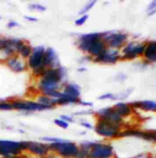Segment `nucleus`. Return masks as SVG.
I'll return each mask as SVG.
<instances>
[{
	"mask_svg": "<svg viewBox=\"0 0 156 158\" xmlns=\"http://www.w3.org/2000/svg\"><path fill=\"white\" fill-rule=\"evenodd\" d=\"M126 76L125 75L124 73H120L117 75L116 78V80H118V81H120V82H123L124 81V80H126Z\"/></svg>",
	"mask_w": 156,
	"mask_h": 158,
	"instance_id": "obj_32",
	"label": "nucleus"
},
{
	"mask_svg": "<svg viewBox=\"0 0 156 158\" xmlns=\"http://www.w3.org/2000/svg\"><path fill=\"white\" fill-rule=\"evenodd\" d=\"M113 155V148L109 144L95 143L90 150L87 158H110Z\"/></svg>",
	"mask_w": 156,
	"mask_h": 158,
	"instance_id": "obj_7",
	"label": "nucleus"
},
{
	"mask_svg": "<svg viewBox=\"0 0 156 158\" xmlns=\"http://www.w3.org/2000/svg\"><path fill=\"white\" fill-rule=\"evenodd\" d=\"M45 48L43 46L36 47L32 50V53L27 60V65L33 71L34 75L41 77L46 68L44 65Z\"/></svg>",
	"mask_w": 156,
	"mask_h": 158,
	"instance_id": "obj_1",
	"label": "nucleus"
},
{
	"mask_svg": "<svg viewBox=\"0 0 156 158\" xmlns=\"http://www.w3.org/2000/svg\"><path fill=\"white\" fill-rule=\"evenodd\" d=\"M54 122L56 125L64 128V129H67L69 126V123H67L65 121L62 120V119H55V120L54 121Z\"/></svg>",
	"mask_w": 156,
	"mask_h": 158,
	"instance_id": "obj_28",
	"label": "nucleus"
},
{
	"mask_svg": "<svg viewBox=\"0 0 156 158\" xmlns=\"http://www.w3.org/2000/svg\"><path fill=\"white\" fill-rule=\"evenodd\" d=\"M50 151L55 153L62 158H75L79 151L78 145L69 141L52 143L49 144Z\"/></svg>",
	"mask_w": 156,
	"mask_h": 158,
	"instance_id": "obj_3",
	"label": "nucleus"
},
{
	"mask_svg": "<svg viewBox=\"0 0 156 158\" xmlns=\"http://www.w3.org/2000/svg\"><path fill=\"white\" fill-rule=\"evenodd\" d=\"M95 4H96V1L89 2H88L87 4L85 5L84 7H83V9H82L79 12V15H86V12H88L89 11H91V9L94 7Z\"/></svg>",
	"mask_w": 156,
	"mask_h": 158,
	"instance_id": "obj_24",
	"label": "nucleus"
},
{
	"mask_svg": "<svg viewBox=\"0 0 156 158\" xmlns=\"http://www.w3.org/2000/svg\"><path fill=\"white\" fill-rule=\"evenodd\" d=\"M114 97H115V96H114L113 94H112V93H106V94H103V95H102V96H99V97H98V99H99V100H105V99H114Z\"/></svg>",
	"mask_w": 156,
	"mask_h": 158,
	"instance_id": "obj_30",
	"label": "nucleus"
},
{
	"mask_svg": "<svg viewBox=\"0 0 156 158\" xmlns=\"http://www.w3.org/2000/svg\"><path fill=\"white\" fill-rule=\"evenodd\" d=\"M28 141H3L0 140V156L2 158H12L14 156H19L22 151L27 150Z\"/></svg>",
	"mask_w": 156,
	"mask_h": 158,
	"instance_id": "obj_2",
	"label": "nucleus"
},
{
	"mask_svg": "<svg viewBox=\"0 0 156 158\" xmlns=\"http://www.w3.org/2000/svg\"><path fill=\"white\" fill-rule=\"evenodd\" d=\"M96 115L97 117V119L107 121V122H110L119 127L122 126V123L123 122V118L116 113L113 107L104 108V109H99L96 112Z\"/></svg>",
	"mask_w": 156,
	"mask_h": 158,
	"instance_id": "obj_6",
	"label": "nucleus"
},
{
	"mask_svg": "<svg viewBox=\"0 0 156 158\" xmlns=\"http://www.w3.org/2000/svg\"><path fill=\"white\" fill-rule=\"evenodd\" d=\"M153 141H156V133L154 132V137H153Z\"/></svg>",
	"mask_w": 156,
	"mask_h": 158,
	"instance_id": "obj_40",
	"label": "nucleus"
},
{
	"mask_svg": "<svg viewBox=\"0 0 156 158\" xmlns=\"http://www.w3.org/2000/svg\"><path fill=\"white\" fill-rule=\"evenodd\" d=\"M132 108L141 109L145 111H152L156 112V102L152 101H143V102H136L130 104Z\"/></svg>",
	"mask_w": 156,
	"mask_h": 158,
	"instance_id": "obj_19",
	"label": "nucleus"
},
{
	"mask_svg": "<svg viewBox=\"0 0 156 158\" xmlns=\"http://www.w3.org/2000/svg\"><path fill=\"white\" fill-rule=\"evenodd\" d=\"M64 74V71L61 67L56 69H47L44 72V73L41 75V78L46 79V80H51V81L55 82L57 83H61V82L62 81Z\"/></svg>",
	"mask_w": 156,
	"mask_h": 158,
	"instance_id": "obj_17",
	"label": "nucleus"
},
{
	"mask_svg": "<svg viewBox=\"0 0 156 158\" xmlns=\"http://www.w3.org/2000/svg\"><path fill=\"white\" fill-rule=\"evenodd\" d=\"M62 93L66 95H68V96H73V97L79 98L80 95V87L78 85L69 83V84L65 85L64 88V91Z\"/></svg>",
	"mask_w": 156,
	"mask_h": 158,
	"instance_id": "obj_21",
	"label": "nucleus"
},
{
	"mask_svg": "<svg viewBox=\"0 0 156 158\" xmlns=\"http://www.w3.org/2000/svg\"><path fill=\"white\" fill-rule=\"evenodd\" d=\"M17 26H19V24H18V22H15V21H11V22H9L7 25V27L9 28H15V27Z\"/></svg>",
	"mask_w": 156,
	"mask_h": 158,
	"instance_id": "obj_34",
	"label": "nucleus"
},
{
	"mask_svg": "<svg viewBox=\"0 0 156 158\" xmlns=\"http://www.w3.org/2000/svg\"><path fill=\"white\" fill-rule=\"evenodd\" d=\"M103 35L104 33H96V32L82 35L78 40V48L83 52L86 53L90 45L95 41L102 40Z\"/></svg>",
	"mask_w": 156,
	"mask_h": 158,
	"instance_id": "obj_11",
	"label": "nucleus"
},
{
	"mask_svg": "<svg viewBox=\"0 0 156 158\" xmlns=\"http://www.w3.org/2000/svg\"><path fill=\"white\" fill-rule=\"evenodd\" d=\"M13 109V107L12 106V103L6 101H0V110H12Z\"/></svg>",
	"mask_w": 156,
	"mask_h": 158,
	"instance_id": "obj_25",
	"label": "nucleus"
},
{
	"mask_svg": "<svg viewBox=\"0 0 156 158\" xmlns=\"http://www.w3.org/2000/svg\"><path fill=\"white\" fill-rule=\"evenodd\" d=\"M107 48V44L104 42L103 40H99L90 45L86 53L89 54V56L93 57V59H94L103 54Z\"/></svg>",
	"mask_w": 156,
	"mask_h": 158,
	"instance_id": "obj_16",
	"label": "nucleus"
},
{
	"mask_svg": "<svg viewBox=\"0 0 156 158\" xmlns=\"http://www.w3.org/2000/svg\"><path fill=\"white\" fill-rule=\"evenodd\" d=\"M32 50H33V48H32L31 45L28 44H25V45H24L23 48H22V50H21L19 54L21 56V57L23 58L24 60L28 59L30 56H31Z\"/></svg>",
	"mask_w": 156,
	"mask_h": 158,
	"instance_id": "obj_23",
	"label": "nucleus"
},
{
	"mask_svg": "<svg viewBox=\"0 0 156 158\" xmlns=\"http://www.w3.org/2000/svg\"><path fill=\"white\" fill-rule=\"evenodd\" d=\"M25 19L26 20L29 21V22H37L38 19L35 17H32V16H25Z\"/></svg>",
	"mask_w": 156,
	"mask_h": 158,
	"instance_id": "obj_37",
	"label": "nucleus"
},
{
	"mask_svg": "<svg viewBox=\"0 0 156 158\" xmlns=\"http://www.w3.org/2000/svg\"><path fill=\"white\" fill-rule=\"evenodd\" d=\"M156 10V1H153L151 2L148 6V12H151V11Z\"/></svg>",
	"mask_w": 156,
	"mask_h": 158,
	"instance_id": "obj_31",
	"label": "nucleus"
},
{
	"mask_svg": "<svg viewBox=\"0 0 156 158\" xmlns=\"http://www.w3.org/2000/svg\"><path fill=\"white\" fill-rule=\"evenodd\" d=\"M145 44L130 42L125 45L123 48V55H121V60H133L138 56L144 53Z\"/></svg>",
	"mask_w": 156,
	"mask_h": 158,
	"instance_id": "obj_9",
	"label": "nucleus"
},
{
	"mask_svg": "<svg viewBox=\"0 0 156 158\" xmlns=\"http://www.w3.org/2000/svg\"><path fill=\"white\" fill-rule=\"evenodd\" d=\"M1 19H2V17H0V20H1Z\"/></svg>",
	"mask_w": 156,
	"mask_h": 158,
	"instance_id": "obj_41",
	"label": "nucleus"
},
{
	"mask_svg": "<svg viewBox=\"0 0 156 158\" xmlns=\"http://www.w3.org/2000/svg\"><path fill=\"white\" fill-rule=\"evenodd\" d=\"M27 150L30 153L35 156L42 158L45 157L50 153L49 144H42V143L34 142V141H29L28 142Z\"/></svg>",
	"mask_w": 156,
	"mask_h": 158,
	"instance_id": "obj_12",
	"label": "nucleus"
},
{
	"mask_svg": "<svg viewBox=\"0 0 156 158\" xmlns=\"http://www.w3.org/2000/svg\"><path fill=\"white\" fill-rule=\"evenodd\" d=\"M29 9L33 11H38V12H44L46 10L45 6H42L40 4H31L28 6Z\"/></svg>",
	"mask_w": 156,
	"mask_h": 158,
	"instance_id": "obj_26",
	"label": "nucleus"
},
{
	"mask_svg": "<svg viewBox=\"0 0 156 158\" xmlns=\"http://www.w3.org/2000/svg\"><path fill=\"white\" fill-rule=\"evenodd\" d=\"M79 101H80L79 98L73 97V96H68L62 93L61 96L57 99V105L64 106V105H68L71 103H78Z\"/></svg>",
	"mask_w": 156,
	"mask_h": 158,
	"instance_id": "obj_22",
	"label": "nucleus"
},
{
	"mask_svg": "<svg viewBox=\"0 0 156 158\" xmlns=\"http://www.w3.org/2000/svg\"><path fill=\"white\" fill-rule=\"evenodd\" d=\"M78 104L81 105V106H93L92 102H83L81 100H80L78 102Z\"/></svg>",
	"mask_w": 156,
	"mask_h": 158,
	"instance_id": "obj_36",
	"label": "nucleus"
},
{
	"mask_svg": "<svg viewBox=\"0 0 156 158\" xmlns=\"http://www.w3.org/2000/svg\"><path fill=\"white\" fill-rule=\"evenodd\" d=\"M41 140L45 141H48V142L52 143H57V142H62L63 141L61 138H51V137H44V138H41Z\"/></svg>",
	"mask_w": 156,
	"mask_h": 158,
	"instance_id": "obj_29",
	"label": "nucleus"
},
{
	"mask_svg": "<svg viewBox=\"0 0 156 158\" xmlns=\"http://www.w3.org/2000/svg\"><path fill=\"white\" fill-rule=\"evenodd\" d=\"M13 109L25 112H37V111H43L45 109H51L48 106H42L35 102L25 101V100H13L11 102Z\"/></svg>",
	"mask_w": 156,
	"mask_h": 158,
	"instance_id": "obj_8",
	"label": "nucleus"
},
{
	"mask_svg": "<svg viewBox=\"0 0 156 158\" xmlns=\"http://www.w3.org/2000/svg\"><path fill=\"white\" fill-rule=\"evenodd\" d=\"M120 128L121 127L113 125L107 121L97 119L94 129L95 131L100 136L107 138H113L119 137L121 131Z\"/></svg>",
	"mask_w": 156,
	"mask_h": 158,
	"instance_id": "obj_4",
	"label": "nucleus"
},
{
	"mask_svg": "<svg viewBox=\"0 0 156 158\" xmlns=\"http://www.w3.org/2000/svg\"><path fill=\"white\" fill-rule=\"evenodd\" d=\"M85 70H86V69H85V68L78 69V71H85Z\"/></svg>",
	"mask_w": 156,
	"mask_h": 158,
	"instance_id": "obj_39",
	"label": "nucleus"
},
{
	"mask_svg": "<svg viewBox=\"0 0 156 158\" xmlns=\"http://www.w3.org/2000/svg\"><path fill=\"white\" fill-rule=\"evenodd\" d=\"M128 39V35L124 33L116 32H106L104 33L103 40L108 48L120 50L124 47V44Z\"/></svg>",
	"mask_w": 156,
	"mask_h": 158,
	"instance_id": "obj_5",
	"label": "nucleus"
},
{
	"mask_svg": "<svg viewBox=\"0 0 156 158\" xmlns=\"http://www.w3.org/2000/svg\"><path fill=\"white\" fill-rule=\"evenodd\" d=\"M38 89L42 95H45L48 96L51 93L59 90L60 89V83L46 80V79L41 78L38 83Z\"/></svg>",
	"mask_w": 156,
	"mask_h": 158,
	"instance_id": "obj_15",
	"label": "nucleus"
},
{
	"mask_svg": "<svg viewBox=\"0 0 156 158\" xmlns=\"http://www.w3.org/2000/svg\"><path fill=\"white\" fill-rule=\"evenodd\" d=\"M114 109L122 118L127 117L133 112V108L130 104H126L124 102H118L114 106Z\"/></svg>",
	"mask_w": 156,
	"mask_h": 158,
	"instance_id": "obj_18",
	"label": "nucleus"
},
{
	"mask_svg": "<svg viewBox=\"0 0 156 158\" xmlns=\"http://www.w3.org/2000/svg\"><path fill=\"white\" fill-rule=\"evenodd\" d=\"M81 125L82 126L86 127V128H90V129H91V128H93L92 125L90 123H87V122H81Z\"/></svg>",
	"mask_w": 156,
	"mask_h": 158,
	"instance_id": "obj_38",
	"label": "nucleus"
},
{
	"mask_svg": "<svg viewBox=\"0 0 156 158\" xmlns=\"http://www.w3.org/2000/svg\"><path fill=\"white\" fill-rule=\"evenodd\" d=\"M8 67L15 73H21L25 71L28 67L27 61H25L23 58L20 57L19 55L12 56L6 61Z\"/></svg>",
	"mask_w": 156,
	"mask_h": 158,
	"instance_id": "obj_13",
	"label": "nucleus"
},
{
	"mask_svg": "<svg viewBox=\"0 0 156 158\" xmlns=\"http://www.w3.org/2000/svg\"><path fill=\"white\" fill-rule=\"evenodd\" d=\"M61 119H62V120L65 121V122H67V123H68V122H74L73 118H72L70 117V116L65 115L61 116Z\"/></svg>",
	"mask_w": 156,
	"mask_h": 158,
	"instance_id": "obj_33",
	"label": "nucleus"
},
{
	"mask_svg": "<svg viewBox=\"0 0 156 158\" xmlns=\"http://www.w3.org/2000/svg\"><path fill=\"white\" fill-rule=\"evenodd\" d=\"M42 158H62L61 157H60L59 155H57V154L54 153V154H48V155H46L45 157H42Z\"/></svg>",
	"mask_w": 156,
	"mask_h": 158,
	"instance_id": "obj_35",
	"label": "nucleus"
},
{
	"mask_svg": "<svg viewBox=\"0 0 156 158\" xmlns=\"http://www.w3.org/2000/svg\"><path fill=\"white\" fill-rule=\"evenodd\" d=\"M120 60H121V55L119 50L107 48L103 54L94 58V62L104 64H114Z\"/></svg>",
	"mask_w": 156,
	"mask_h": 158,
	"instance_id": "obj_10",
	"label": "nucleus"
},
{
	"mask_svg": "<svg viewBox=\"0 0 156 158\" xmlns=\"http://www.w3.org/2000/svg\"><path fill=\"white\" fill-rule=\"evenodd\" d=\"M143 54L148 60L152 62L156 61V41H151L145 45Z\"/></svg>",
	"mask_w": 156,
	"mask_h": 158,
	"instance_id": "obj_20",
	"label": "nucleus"
},
{
	"mask_svg": "<svg viewBox=\"0 0 156 158\" xmlns=\"http://www.w3.org/2000/svg\"><path fill=\"white\" fill-rule=\"evenodd\" d=\"M88 17H89L88 15H82L81 17L79 18L78 19H77V20L75 21V25H76L77 26H81V25H84V24L86 23V21H87Z\"/></svg>",
	"mask_w": 156,
	"mask_h": 158,
	"instance_id": "obj_27",
	"label": "nucleus"
},
{
	"mask_svg": "<svg viewBox=\"0 0 156 158\" xmlns=\"http://www.w3.org/2000/svg\"><path fill=\"white\" fill-rule=\"evenodd\" d=\"M44 67L47 69H56L60 67V61H59L57 54L53 48H48L45 50L44 60Z\"/></svg>",
	"mask_w": 156,
	"mask_h": 158,
	"instance_id": "obj_14",
	"label": "nucleus"
}]
</instances>
